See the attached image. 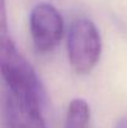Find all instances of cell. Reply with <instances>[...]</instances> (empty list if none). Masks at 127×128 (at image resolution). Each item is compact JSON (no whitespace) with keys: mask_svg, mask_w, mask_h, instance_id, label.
Here are the masks:
<instances>
[{"mask_svg":"<svg viewBox=\"0 0 127 128\" xmlns=\"http://www.w3.org/2000/svg\"><path fill=\"white\" fill-rule=\"evenodd\" d=\"M0 74L9 93L41 100V86L35 70L18 50L15 42L0 51Z\"/></svg>","mask_w":127,"mask_h":128,"instance_id":"1","label":"cell"},{"mask_svg":"<svg viewBox=\"0 0 127 128\" xmlns=\"http://www.w3.org/2000/svg\"><path fill=\"white\" fill-rule=\"evenodd\" d=\"M69 60L79 75H86L93 70L101 55V36L96 25L88 19H77L69 32Z\"/></svg>","mask_w":127,"mask_h":128,"instance_id":"2","label":"cell"},{"mask_svg":"<svg viewBox=\"0 0 127 128\" xmlns=\"http://www.w3.org/2000/svg\"><path fill=\"white\" fill-rule=\"evenodd\" d=\"M30 32L39 52L51 51L64 32V20L59 10L47 2L35 5L30 14Z\"/></svg>","mask_w":127,"mask_h":128,"instance_id":"3","label":"cell"},{"mask_svg":"<svg viewBox=\"0 0 127 128\" xmlns=\"http://www.w3.org/2000/svg\"><path fill=\"white\" fill-rule=\"evenodd\" d=\"M6 116L9 128H46L41 114V100L8 94Z\"/></svg>","mask_w":127,"mask_h":128,"instance_id":"4","label":"cell"},{"mask_svg":"<svg viewBox=\"0 0 127 128\" xmlns=\"http://www.w3.org/2000/svg\"><path fill=\"white\" fill-rule=\"evenodd\" d=\"M90 107L84 98H74L66 112L64 128H88Z\"/></svg>","mask_w":127,"mask_h":128,"instance_id":"5","label":"cell"},{"mask_svg":"<svg viewBox=\"0 0 127 128\" xmlns=\"http://www.w3.org/2000/svg\"><path fill=\"white\" fill-rule=\"evenodd\" d=\"M11 42H14V41H13L11 36L9 35L6 2H5V0H0V51Z\"/></svg>","mask_w":127,"mask_h":128,"instance_id":"6","label":"cell"},{"mask_svg":"<svg viewBox=\"0 0 127 128\" xmlns=\"http://www.w3.org/2000/svg\"><path fill=\"white\" fill-rule=\"evenodd\" d=\"M116 128H127V116L123 117V118H121V120L117 122Z\"/></svg>","mask_w":127,"mask_h":128,"instance_id":"7","label":"cell"}]
</instances>
